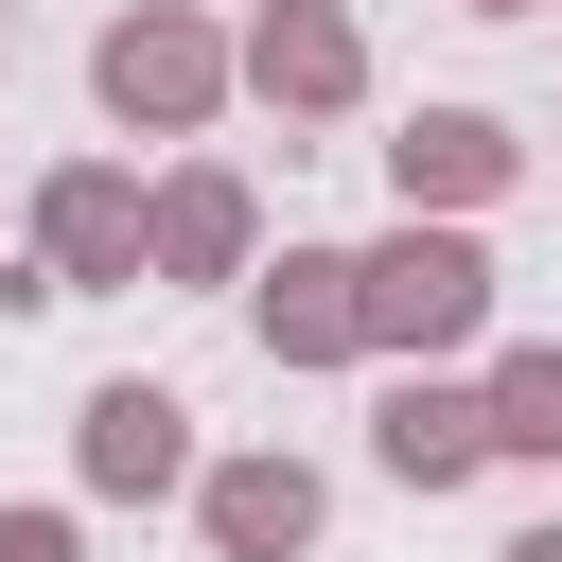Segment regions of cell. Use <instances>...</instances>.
I'll return each mask as SVG.
<instances>
[{
    "label": "cell",
    "mask_w": 562,
    "mask_h": 562,
    "mask_svg": "<svg viewBox=\"0 0 562 562\" xmlns=\"http://www.w3.org/2000/svg\"><path fill=\"white\" fill-rule=\"evenodd\" d=\"M351 316H369V369L492 351V246H474V211H386L351 246Z\"/></svg>",
    "instance_id": "6da1fadb"
},
{
    "label": "cell",
    "mask_w": 562,
    "mask_h": 562,
    "mask_svg": "<svg viewBox=\"0 0 562 562\" xmlns=\"http://www.w3.org/2000/svg\"><path fill=\"white\" fill-rule=\"evenodd\" d=\"M228 88H246V70H228V18H211V0H123V18L88 35V105H105L123 140H211Z\"/></svg>",
    "instance_id": "7a4b0ae2"
},
{
    "label": "cell",
    "mask_w": 562,
    "mask_h": 562,
    "mask_svg": "<svg viewBox=\"0 0 562 562\" xmlns=\"http://www.w3.org/2000/svg\"><path fill=\"white\" fill-rule=\"evenodd\" d=\"M193 457H211V439H193V404H176L158 369H105V386L70 404V474H88V509H176Z\"/></svg>",
    "instance_id": "3957f363"
},
{
    "label": "cell",
    "mask_w": 562,
    "mask_h": 562,
    "mask_svg": "<svg viewBox=\"0 0 562 562\" xmlns=\"http://www.w3.org/2000/svg\"><path fill=\"white\" fill-rule=\"evenodd\" d=\"M246 263H263V193H246L228 158H158V176H140V281L228 299Z\"/></svg>",
    "instance_id": "277c9868"
},
{
    "label": "cell",
    "mask_w": 562,
    "mask_h": 562,
    "mask_svg": "<svg viewBox=\"0 0 562 562\" xmlns=\"http://www.w3.org/2000/svg\"><path fill=\"white\" fill-rule=\"evenodd\" d=\"M176 509H193V544H211V562H299V544L334 527V474H316L299 439H246V457H193V492H176Z\"/></svg>",
    "instance_id": "5b68a950"
},
{
    "label": "cell",
    "mask_w": 562,
    "mask_h": 562,
    "mask_svg": "<svg viewBox=\"0 0 562 562\" xmlns=\"http://www.w3.org/2000/svg\"><path fill=\"white\" fill-rule=\"evenodd\" d=\"M228 70H246V105H281V123H351V105H369V18H351V0H263V18L228 35Z\"/></svg>",
    "instance_id": "8992f818"
},
{
    "label": "cell",
    "mask_w": 562,
    "mask_h": 562,
    "mask_svg": "<svg viewBox=\"0 0 562 562\" xmlns=\"http://www.w3.org/2000/svg\"><path fill=\"white\" fill-rule=\"evenodd\" d=\"M35 263H53V299H123L140 281V158H53L35 176Z\"/></svg>",
    "instance_id": "52a82bcc"
},
{
    "label": "cell",
    "mask_w": 562,
    "mask_h": 562,
    "mask_svg": "<svg viewBox=\"0 0 562 562\" xmlns=\"http://www.w3.org/2000/svg\"><path fill=\"white\" fill-rule=\"evenodd\" d=\"M228 299H246L263 369H369V316H351V246H281V263H246Z\"/></svg>",
    "instance_id": "ba28073f"
},
{
    "label": "cell",
    "mask_w": 562,
    "mask_h": 562,
    "mask_svg": "<svg viewBox=\"0 0 562 562\" xmlns=\"http://www.w3.org/2000/svg\"><path fill=\"white\" fill-rule=\"evenodd\" d=\"M509 176H527V140L492 105H404L386 123V211H492Z\"/></svg>",
    "instance_id": "9c48e42d"
},
{
    "label": "cell",
    "mask_w": 562,
    "mask_h": 562,
    "mask_svg": "<svg viewBox=\"0 0 562 562\" xmlns=\"http://www.w3.org/2000/svg\"><path fill=\"white\" fill-rule=\"evenodd\" d=\"M369 457H386L404 492H474V474H492V404H474V369H386Z\"/></svg>",
    "instance_id": "30bf717a"
},
{
    "label": "cell",
    "mask_w": 562,
    "mask_h": 562,
    "mask_svg": "<svg viewBox=\"0 0 562 562\" xmlns=\"http://www.w3.org/2000/svg\"><path fill=\"white\" fill-rule=\"evenodd\" d=\"M474 404H492V457L509 474H562V334H509L474 369Z\"/></svg>",
    "instance_id": "8fae6325"
},
{
    "label": "cell",
    "mask_w": 562,
    "mask_h": 562,
    "mask_svg": "<svg viewBox=\"0 0 562 562\" xmlns=\"http://www.w3.org/2000/svg\"><path fill=\"white\" fill-rule=\"evenodd\" d=\"M0 562H88V527L70 509H0Z\"/></svg>",
    "instance_id": "7c38bea8"
},
{
    "label": "cell",
    "mask_w": 562,
    "mask_h": 562,
    "mask_svg": "<svg viewBox=\"0 0 562 562\" xmlns=\"http://www.w3.org/2000/svg\"><path fill=\"white\" fill-rule=\"evenodd\" d=\"M492 562H562V509H544V527H509V544H492Z\"/></svg>",
    "instance_id": "4fadbf2b"
},
{
    "label": "cell",
    "mask_w": 562,
    "mask_h": 562,
    "mask_svg": "<svg viewBox=\"0 0 562 562\" xmlns=\"http://www.w3.org/2000/svg\"><path fill=\"white\" fill-rule=\"evenodd\" d=\"M474 18H544V0H474Z\"/></svg>",
    "instance_id": "5bb4252c"
},
{
    "label": "cell",
    "mask_w": 562,
    "mask_h": 562,
    "mask_svg": "<svg viewBox=\"0 0 562 562\" xmlns=\"http://www.w3.org/2000/svg\"><path fill=\"white\" fill-rule=\"evenodd\" d=\"M0 35H18V0H0Z\"/></svg>",
    "instance_id": "9a60e30c"
}]
</instances>
